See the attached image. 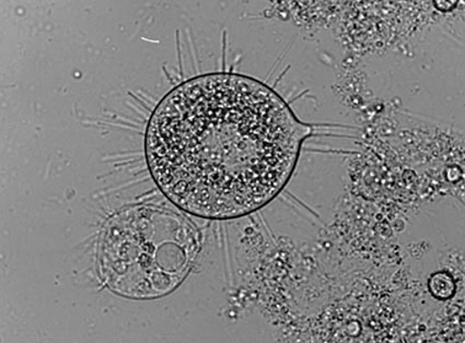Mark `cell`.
<instances>
[{
    "mask_svg": "<svg viewBox=\"0 0 465 343\" xmlns=\"http://www.w3.org/2000/svg\"><path fill=\"white\" fill-rule=\"evenodd\" d=\"M309 132L258 80L206 74L171 91L153 113L148 166L182 211L206 219L243 217L284 189Z\"/></svg>",
    "mask_w": 465,
    "mask_h": 343,
    "instance_id": "cell-1",
    "label": "cell"
},
{
    "mask_svg": "<svg viewBox=\"0 0 465 343\" xmlns=\"http://www.w3.org/2000/svg\"><path fill=\"white\" fill-rule=\"evenodd\" d=\"M197 251L199 239L188 220L157 208L133 209L106 229L99 254L100 276L117 296L162 298L183 282Z\"/></svg>",
    "mask_w": 465,
    "mask_h": 343,
    "instance_id": "cell-2",
    "label": "cell"
}]
</instances>
